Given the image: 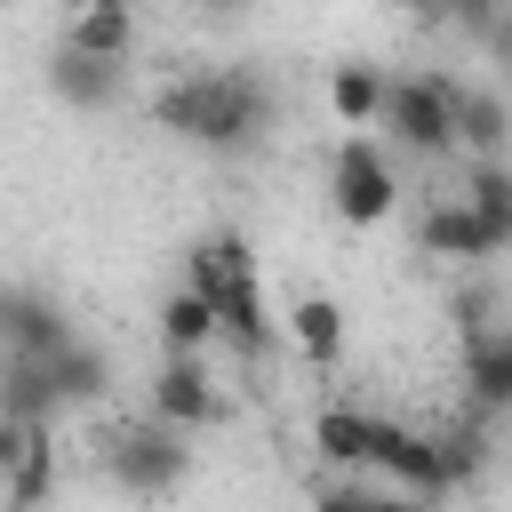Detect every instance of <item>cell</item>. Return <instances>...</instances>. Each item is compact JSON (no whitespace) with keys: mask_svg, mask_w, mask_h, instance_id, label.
<instances>
[{"mask_svg":"<svg viewBox=\"0 0 512 512\" xmlns=\"http://www.w3.org/2000/svg\"><path fill=\"white\" fill-rule=\"evenodd\" d=\"M152 120L200 152H256L280 120V96L272 80H256L248 64H224V72H176L152 88Z\"/></svg>","mask_w":512,"mask_h":512,"instance_id":"6da1fadb","label":"cell"},{"mask_svg":"<svg viewBox=\"0 0 512 512\" xmlns=\"http://www.w3.org/2000/svg\"><path fill=\"white\" fill-rule=\"evenodd\" d=\"M456 88L464 80H448V72H400V80H384V96H376L384 136L400 152H416V160H448L456 152Z\"/></svg>","mask_w":512,"mask_h":512,"instance_id":"7a4b0ae2","label":"cell"},{"mask_svg":"<svg viewBox=\"0 0 512 512\" xmlns=\"http://www.w3.org/2000/svg\"><path fill=\"white\" fill-rule=\"evenodd\" d=\"M104 472H112V488H128V496H168V488L192 472V432H176V424H160V416L112 424V432H104Z\"/></svg>","mask_w":512,"mask_h":512,"instance_id":"3957f363","label":"cell"},{"mask_svg":"<svg viewBox=\"0 0 512 512\" xmlns=\"http://www.w3.org/2000/svg\"><path fill=\"white\" fill-rule=\"evenodd\" d=\"M328 200H336V216L344 224H384L392 216V200H400V176H392V152L376 144V136H344L336 144V160H328Z\"/></svg>","mask_w":512,"mask_h":512,"instance_id":"277c9868","label":"cell"},{"mask_svg":"<svg viewBox=\"0 0 512 512\" xmlns=\"http://www.w3.org/2000/svg\"><path fill=\"white\" fill-rule=\"evenodd\" d=\"M368 464L392 472L408 496H448V488H440V448H432V432H416V424H400V416H368Z\"/></svg>","mask_w":512,"mask_h":512,"instance_id":"5b68a950","label":"cell"},{"mask_svg":"<svg viewBox=\"0 0 512 512\" xmlns=\"http://www.w3.org/2000/svg\"><path fill=\"white\" fill-rule=\"evenodd\" d=\"M152 416L176 424V432H208L216 424V384L200 368V352H168L160 376H152Z\"/></svg>","mask_w":512,"mask_h":512,"instance_id":"8992f818","label":"cell"},{"mask_svg":"<svg viewBox=\"0 0 512 512\" xmlns=\"http://www.w3.org/2000/svg\"><path fill=\"white\" fill-rule=\"evenodd\" d=\"M64 336H72V320H64V304L48 288H0V352L48 360Z\"/></svg>","mask_w":512,"mask_h":512,"instance_id":"52a82bcc","label":"cell"},{"mask_svg":"<svg viewBox=\"0 0 512 512\" xmlns=\"http://www.w3.org/2000/svg\"><path fill=\"white\" fill-rule=\"evenodd\" d=\"M48 88H56V104H72V112H112L120 88H128V64H112V56H80V48H56V56H48Z\"/></svg>","mask_w":512,"mask_h":512,"instance_id":"ba28073f","label":"cell"},{"mask_svg":"<svg viewBox=\"0 0 512 512\" xmlns=\"http://www.w3.org/2000/svg\"><path fill=\"white\" fill-rule=\"evenodd\" d=\"M216 336L240 352V360H264L272 344H280V320H272V304H264V280L248 272V280H232L224 296H216Z\"/></svg>","mask_w":512,"mask_h":512,"instance_id":"9c48e42d","label":"cell"},{"mask_svg":"<svg viewBox=\"0 0 512 512\" xmlns=\"http://www.w3.org/2000/svg\"><path fill=\"white\" fill-rule=\"evenodd\" d=\"M464 400H472V416H480V424L512 416V328H496V336H472V344H464Z\"/></svg>","mask_w":512,"mask_h":512,"instance_id":"30bf717a","label":"cell"},{"mask_svg":"<svg viewBox=\"0 0 512 512\" xmlns=\"http://www.w3.org/2000/svg\"><path fill=\"white\" fill-rule=\"evenodd\" d=\"M248 272H256L248 240H240V232H208V240H192V248H184V280H176V288H192V296H208V304H216V296H224L232 280H248Z\"/></svg>","mask_w":512,"mask_h":512,"instance_id":"8fae6325","label":"cell"},{"mask_svg":"<svg viewBox=\"0 0 512 512\" xmlns=\"http://www.w3.org/2000/svg\"><path fill=\"white\" fill-rule=\"evenodd\" d=\"M48 384H56V408H96L112 392V360L88 344V336H64L48 352Z\"/></svg>","mask_w":512,"mask_h":512,"instance_id":"7c38bea8","label":"cell"},{"mask_svg":"<svg viewBox=\"0 0 512 512\" xmlns=\"http://www.w3.org/2000/svg\"><path fill=\"white\" fill-rule=\"evenodd\" d=\"M416 240H424V256H448V264H480V256H496V240L480 232V216H472L464 200H432L424 224H416Z\"/></svg>","mask_w":512,"mask_h":512,"instance_id":"4fadbf2b","label":"cell"},{"mask_svg":"<svg viewBox=\"0 0 512 512\" xmlns=\"http://www.w3.org/2000/svg\"><path fill=\"white\" fill-rule=\"evenodd\" d=\"M64 48L128 64V48H136V8H128V0H80V16L64 24Z\"/></svg>","mask_w":512,"mask_h":512,"instance_id":"5bb4252c","label":"cell"},{"mask_svg":"<svg viewBox=\"0 0 512 512\" xmlns=\"http://www.w3.org/2000/svg\"><path fill=\"white\" fill-rule=\"evenodd\" d=\"M280 336H288L312 368H336V352H344V304H336V296H296L288 320H280Z\"/></svg>","mask_w":512,"mask_h":512,"instance_id":"9a60e30c","label":"cell"},{"mask_svg":"<svg viewBox=\"0 0 512 512\" xmlns=\"http://www.w3.org/2000/svg\"><path fill=\"white\" fill-rule=\"evenodd\" d=\"M0 416H8V424H48V416H56V384H48V360L0 352Z\"/></svg>","mask_w":512,"mask_h":512,"instance_id":"2e32d148","label":"cell"},{"mask_svg":"<svg viewBox=\"0 0 512 512\" xmlns=\"http://www.w3.org/2000/svg\"><path fill=\"white\" fill-rule=\"evenodd\" d=\"M48 480H56V440H48V424H24V440H16V456H8V472H0V488H8L16 512H32V504L48 496Z\"/></svg>","mask_w":512,"mask_h":512,"instance_id":"e0dca14e","label":"cell"},{"mask_svg":"<svg viewBox=\"0 0 512 512\" xmlns=\"http://www.w3.org/2000/svg\"><path fill=\"white\" fill-rule=\"evenodd\" d=\"M504 136H512L504 96H496V88H456V144H464V152H480V160H496V152H504Z\"/></svg>","mask_w":512,"mask_h":512,"instance_id":"ac0fdd59","label":"cell"},{"mask_svg":"<svg viewBox=\"0 0 512 512\" xmlns=\"http://www.w3.org/2000/svg\"><path fill=\"white\" fill-rule=\"evenodd\" d=\"M432 448H440V488L456 496V488H472V480L488 472V456H496V432L472 416V424H456V432H432Z\"/></svg>","mask_w":512,"mask_h":512,"instance_id":"d6986e66","label":"cell"},{"mask_svg":"<svg viewBox=\"0 0 512 512\" xmlns=\"http://www.w3.org/2000/svg\"><path fill=\"white\" fill-rule=\"evenodd\" d=\"M464 208L480 216V232H488L496 248H512V176H504V160H480V168H472Z\"/></svg>","mask_w":512,"mask_h":512,"instance_id":"ffe728a7","label":"cell"},{"mask_svg":"<svg viewBox=\"0 0 512 512\" xmlns=\"http://www.w3.org/2000/svg\"><path fill=\"white\" fill-rule=\"evenodd\" d=\"M200 344H216V304L192 296V288H168V304H160V352H200Z\"/></svg>","mask_w":512,"mask_h":512,"instance_id":"44dd1931","label":"cell"},{"mask_svg":"<svg viewBox=\"0 0 512 512\" xmlns=\"http://www.w3.org/2000/svg\"><path fill=\"white\" fill-rule=\"evenodd\" d=\"M376 96H384V64H336L328 72V104L344 128H368L376 120Z\"/></svg>","mask_w":512,"mask_h":512,"instance_id":"7402d4cb","label":"cell"},{"mask_svg":"<svg viewBox=\"0 0 512 512\" xmlns=\"http://www.w3.org/2000/svg\"><path fill=\"white\" fill-rule=\"evenodd\" d=\"M312 448L328 456V464H368V408H320L312 416Z\"/></svg>","mask_w":512,"mask_h":512,"instance_id":"603a6c76","label":"cell"},{"mask_svg":"<svg viewBox=\"0 0 512 512\" xmlns=\"http://www.w3.org/2000/svg\"><path fill=\"white\" fill-rule=\"evenodd\" d=\"M456 328H464V344H472V336H496V296H488V288L456 296Z\"/></svg>","mask_w":512,"mask_h":512,"instance_id":"cb8c5ba5","label":"cell"},{"mask_svg":"<svg viewBox=\"0 0 512 512\" xmlns=\"http://www.w3.org/2000/svg\"><path fill=\"white\" fill-rule=\"evenodd\" d=\"M376 496L368 488H352V480H328V488H312V512H368Z\"/></svg>","mask_w":512,"mask_h":512,"instance_id":"d4e9b609","label":"cell"},{"mask_svg":"<svg viewBox=\"0 0 512 512\" xmlns=\"http://www.w3.org/2000/svg\"><path fill=\"white\" fill-rule=\"evenodd\" d=\"M368 512H440V496H408V488H400V496H376Z\"/></svg>","mask_w":512,"mask_h":512,"instance_id":"484cf974","label":"cell"},{"mask_svg":"<svg viewBox=\"0 0 512 512\" xmlns=\"http://www.w3.org/2000/svg\"><path fill=\"white\" fill-rule=\"evenodd\" d=\"M16 440H24V424H8V416H0V472H8V456H16Z\"/></svg>","mask_w":512,"mask_h":512,"instance_id":"4316f807","label":"cell"},{"mask_svg":"<svg viewBox=\"0 0 512 512\" xmlns=\"http://www.w3.org/2000/svg\"><path fill=\"white\" fill-rule=\"evenodd\" d=\"M392 8H408V16H448V0H392Z\"/></svg>","mask_w":512,"mask_h":512,"instance_id":"83f0119b","label":"cell"},{"mask_svg":"<svg viewBox=\"0 0 512 512\" xmlns=\"http://www.w3.org/2000/svg\"><path fill=\"white\" fill-rule=\"evenodd\" d=\"M184 8H224V0H184Z\"/></svg>","mask_w":512,"mask_h":512,"instance_id":"f1b7e54d","label":"cell"}]
</instances>
